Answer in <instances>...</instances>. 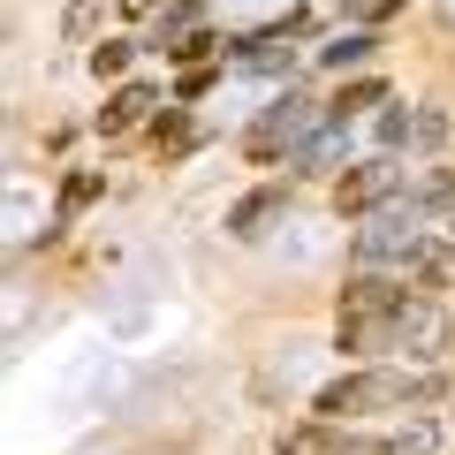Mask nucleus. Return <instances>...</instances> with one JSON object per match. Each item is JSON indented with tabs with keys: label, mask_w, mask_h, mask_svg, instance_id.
Returning a JSON list of instances; mask_svg holds the SVG:
<instances>
[{
	"label": "nucleus",
	"mask_w": 455,
	"mask_h": 455,
	"mask_svg": "<svg viewBox=\"0 0 455 455\" xmlns=\"http://www.w3.org/2000/svg\"><path fill=\"white\" fill-rule=\"evenodd\" d=\"M152 114H160V92H152V84H114L92 130L114 145V137H130V130H152Z\"/></svg>",
	"instance_id": "0eeeda50"
},
{
	"label": "nucleus",
	"mask_w": 455,
	"mask_h": 455,
	"mask_svg": "<svg viewBox=\"0 0 455 455\" xmlns=\"http://www.w3.org/2000/svg\"><path fill=\"white\" fill-rule=\"evenodd\" d=\"M68 38H92L99 31V0H76V8H68V23H61Z\"/></svg>",
	"instance_id": "412c9836"
},
{
	"label": "nucleus",
	"mask_w": 455,
	"mask_h": 455,
	"mask_svg": "<svg viewBox=\"0 0 455 455\" xmlns=\"http://www.w3.org/2000/svg\"><path fill=\"white\" fill-rule=\"evenodd\" d=\"M349 440L357 433H341L334 418H304V425H281L274 433V455H349Z\"/></svg>",
	"instance_id": "1a4fd4ad"
},
{
	"label": "nucleus",
	"mask_w": 455,
	"mask_h": 455,
	"mask_svg": "<svg viewBox=\"0 0 455 455\" xmlns=\"http://www.w3.org/2000/svg\"><path fill=\"white\" fill-rule=\"evenodd\" d=\"M387 455H433V425L418 418L410 433H395V440H387Z\"/></svg>",
	"instance_id": "6ab92c4d"
},
{
	"label": "nucleus",
	"mask_w": 455,
	"mask_h": 455,
	"mask_svg": "<svg viewBox=\"0 0 455 455\" xmlns=\"http://www.w3.org/2000/svg\"><path fill=\"white\" fill-rule=\"evenodd\" d=\"M311 130H326V107H319V99H304V92L289 84V92H281L274 107H266L259 122L243 130V160H259V167H274V160H296V145H304Z\"/></svg>",
	"instance_id": "f03ea898"
},
{
	"label": "nucleus",
	"mask_w": 455,
	"mask_h": 455,
	"mask_svg": "<svg viewBox=\"0 0 455 455\" xmlns=\"http://www.w3.org/2000/svg\"><path fill=\"white\" fill-rule=\"evenodd\" d=\"M152 145H160V152H190V145H197L190 114H182V107H160V114H152Z\"/></svg>",
	"instance_id": "dca6fc26"
},
{
	"label": "nucleus",
	"mask_w": 455,
	"mask_h": 455,
	"mask_svg": "<svg viewBox=\"0 0 455 455\" xmlns=\"http://www.w3.org/2000/svg\"><path fill=\"white\" fill-rule=\"evenodd\" d=\"M395 190H403V167H395V152H379V160H349L334 175V212H379V205H395Z\"/></svg>",
	"instance_id": "20e7f679"
},
{
	"label": "nucleus",
	"mask_w": 455,
	"mask_h": 455,
	"mask_svg": "<svg viewBox=\"0 0 455 455\" xmlns=\"http://www.w3.org/2000/svg\"><path fill=\"white\" fill-rule=\"evenodd\" d=\"M281 212H289V190H281V182H259L251 197H235V205H228V235H235V243H259Z\"/></svg>",
	"instance_id": "6e6552de"
},
{
	"label": "nucleus",
	"mask_w": 455,
	"mask_h": 455,
	"mask_svg": "<svg viewBox=\"0 0 455 455\" xmlns=\"http://www.w3.org/2000/svg\"><path fill=\"white\" fill-rule=\"evenodd\" d=\"M410 304V281H387L379 266H364L349 289H341V304H334V319H395V311Z\"/></svg>",
	"instance_id": "39448f33"
},
{
	"label": "nucleus",
	"mask_w": 455,
	"mask_h": 455,
	"mask_svg": "<svg viewBox=\"0 0 455 455\" xmlns=\"http://www.w3.org/2000/svg\"><path fill=\"white\" fill-rule=\"evenodd\" d=\"M372 46H379L372 31H341L334 46H319V68H334V76H349V68H364V61H372Z\"/></svg>",
	"instance_id": "ddd939ff"
},
{
	"label": "nucleus",
	"mask_w": 455,
	"mask_h": 455,
	"mask_svg": "<svg viewBox=\"0 0 455 455\" xmlns=\"http://www.w3.org/2000/svg\"><path fill=\"white\" fill-rule=\"evenodd\" d=\"M190 31H205V8H197V0H175V8H167V16L152 23V38H145V46H152V53H175Z\"/></svg>",
	"instance_id": "9b49d317"
},
{
	"label": "nucleus",
	"mask_w": 455,
	"mask_h": 455,
	"mask_svg": "<svg viewBox=\"0 0 455 455\" xmlns=\"http://www.w3.org/2000/svg\"><path fill=\"white\" fill-rule=\"evenodd\" d=\"M220 46H228V38H220V31H190V38H182V46H175V53H167V61H175V68H205V61H212V53H220Z\"/></svg>",
	"instance_id": "f3484780"
},
{
	"label": "nucleus",
	"mask_w": 455,
	"mask_h": 455,
	"mask_svg": "<svg viewBox=\"0 0 455 455\" xmlns=\"http://www.w3.org/2000/svg\"><path fill=\"white\" fill-rule=\"evenodd\" d=\"M395 349H410L418 364L448 349V319H440V304H433V296H418V289H410V304L395 311Z\"/></svg>",
	"instance_id": "423d86ee"
},
{
	"label": "nucleus",
	"mask_w": 455,
	"mask_h": 455,
	"mask_svg": "<svg viewBox=\"0 0 455 455\" xmlns=\"http://www.w3.org/2000/svg\"><path fill=\"white\" fill-rule=\"evenodd\" d=\"M99 190H107V175H99V167H76V175H61V220H76L84 205H99Z\"/></svg>",
	"instance_id": "4468645a"
},
{
	"label": "nucleus",
	"mask_w": 455,
	"mask_h": 455,
	"mask_svg": "<svg viewBox=\"0 0 455 455\" xmlns=\"http://www.w3.org/2000/svg\"><path fill=\"white\" fill-rule=\"evenodd\" d=\"M364 220H372V228H357V266H387V259L410 266V259H418V243L433 235V228H425V220H433V197H410V205L395 197V205L364 212Z\"/></svg>",
	"instance_id": "7ed1b4c3"
},
{
	"label": "nucleus",
	"mask_w": 455,
	"mask_h": 455,
	"mask_svg": "<svg viewBox=\"0 0 455 455\" xmlns=\"http://www.w3.org/2000/svg\"><path fill=\"white\" fill-rule=\"evenodd\" d=\"M364 107H387V84L379 76H349L334 99H326V122H349V114H364Z\"/></svg>",
	"instance_id": "f8f14e48"
},
{
	"label": "nucleus",
	"mask_w": 455,
	"mask_h": 455,
	"mask_svg": "<svg viewBox=\"0 0 455 455\" xmlns=\"http://www.w3.org/2000/svg\"><path fill=\"white\" fill-rule=\"evenodd\" d=\"M448 403V379L440 372H395V364H357L319 387V418H372V410H440Z\"/></svg>",
	"instance_id": "f257e3e1"
},
{
	"label": "nucleus",
	"mask_w": 455,
	"mask_h": 455,
	"mask_svg": "<svg viewBox=\"0 0 455 455\" xmlns=\"http://www.w3.org/2000/svg\"><path fill=\"white\" fill-rule=\"evenodd\" d=\"M341 152H349V122H326V130H311L296 145L289 175H341Z\"/></svg>",
	"instance_id": "9d476101"
},
{
	"label": "nucleus",
	"mask_w": 455,
	"mask_h": 455,
	"mask_svg": "<svg viewBox=\"0 0 455 455\" xmlns=\"http://www.w3.org/2000/svg\"><path fill=\"white\" fill-rule=\"evenodd\" d=\"M395 8H410V0H372V8H364V16L379 23V16H395Z\"/></svg>",
	"instance_id": "b1692460"
},
{
	"label": "nucleus",
	"mask_w": 455,
	"mask_h": 455,
	"mask_svg": "<svg viewBox=\"0 0 455 455\" xmlns=\"http://www.w3.org/2000/svg\"><path fill=\"white\" fill-rule=\"evenodd\" d=\"M130 61H137L130 38H99V46H92V76L99 84H122V76H130Z\"/></svg>",
	"instance_id": "2eb2a0df"
},
{
	"label": "nucleus",
	"mask_w": 455,
	"mask_h": 455,
	"mask_svg": "<svg viewBox=\"0 0 455 455\" xmlns=\"http://www.w3.org/2000/svg\"><path fill=\"white\" fill-rule=\"evenodd\" d=\"M410 130H418V114H403V107H387V114H379V145H410Z\"/></svg>",
	"instance_id": "a211bd4d"
},
{
	"label": "nucleus",
	"mask_w": 455,
	"mask_h": 455,
	"mask_svg": "<svg viewBox=\"0 0 455 455\" xmlns=\"http://www.w3.org/2000/svg\"><path fill=\"white\" fill-rule=\"evenodd\" d=\"M448 137V114L440 107H418V130H410V145H440Z\"/></svg>",
	"instance_id": "aec40b11"
},
{
	"label": "nucleus",
	"mask_w": 455,
	"mask_h": 455,
	"mask_svg": "<svg viewBox=\"0 0 455 455\" xmlns=\"http://www.w3.org/2000/svg\"><path fill=\"white\" fill-rule=\"evenodd\" d=\"M212 92V68H182V84H175V99L190 107V99H205Z\"/></svg>",
	"instance_id": "4be33fe9"
},
{
	"label": "nucleus",
	"mask_w": 455,
	"mask_h": 455,
	"mask_svg": "<svg viewBox=\"0 0 455 455\" xmlns=\"http://www.w3.org/2000/svg\"><path fill=\"white\" fill-rule=\"evenodd\" d=\"M122 16H167V0H122Z\"/></svg>",
	"instance_id": "5701e85b"
}]
</instances>
